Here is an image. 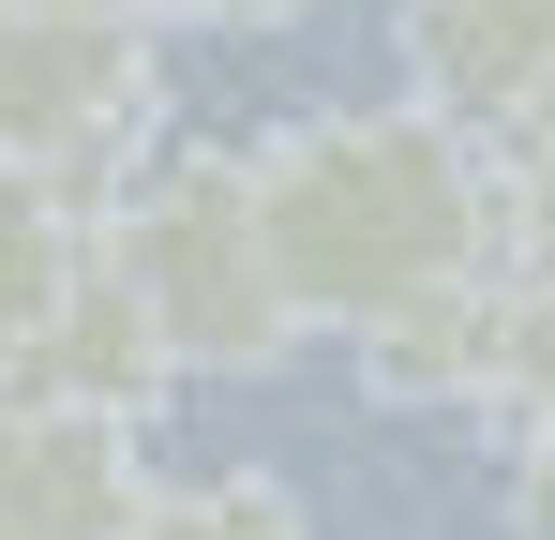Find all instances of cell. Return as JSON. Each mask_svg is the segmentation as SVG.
<instances>
[{"instance_id":"6da1fadb","label":"cell","mask_w":555,"mask_h":540,"mask_svg":"<svg viewBox=\"0 0 555 540\" xmlns=\"http://www.w3.org/2000/svg\"><path fill=\"white\" fill-rule=\"evenodd\" d=\"M256 226H271V270L300 300V331H405L465 300L480 270L526 241V195L511 166L436 120V105H315L256 151Z\"/></svg>"},{"instance_id":"7a4b0ae2","label":"cell","mask_w":555,"mask_h":540,"mask_svg":"<svg viewBox=\"0 0 555 540\" xmlns=\"http://www.w3.org/2000/svg\"><path fill=\"white\" fill-rule=\"evenodd\" d=\"M105 270L135 285V316L166 331L181 375H271L300 346V300H285L271 226H256V151H166V166H135L120 210H105Z\"/></svg>"},{"instance_id":"3957f363","label":"cell","mask_w":555,"mask_h":540,"mask_svg":"<svg viewBox=\"0 0 555 540\" xmlns=\"http://www.w3.org/2000/svg\"><path fill=\"white\" fill-rule=\"evenodd\" d=\"M151 136V46L120 15H46V0H0V166L15 180H76L120 166Z\"/></svg>"},{"instance_id":"277c9868","label":"cell","mask_w":555,"mask_h":540,"mask_svg":"<svg viewBox=\"0 0 555 540\" xmlns=\"http://www.w3.org/2000/svg\"><path fill=\"white\" fill-rule=\"evenodd\" d=\"M405 76L436 120H465L480 151L555 120V0H405Z\"/></svg>"},{"instance_id":"5b68a950","label":"cell","mask_w":555,"mask_h":540,"mask_svg":"<svg viewBox=\"0 0 555 540\" xmlns=\"http://www.w3.org/2000/svg\"><path fill=\"white\" fill-rule=\"evenodd\" d=\"M135 511H151L135 421L0 406V540H135Z\"/></svg>"},{"instance_id":"8992f818","label":"cell","mask_w":555,"mask_h":540,"mask_svg":"<svg viewBox=\"0 0 555 540\" xmlns=\"http://www.w3.org/2000/svg\"><path fill=\"white\" fill-rule=\"evenodd\" d=\"M166 375H181V360H166V331H151V316H135V285L91 256V285H76V300L46 316V346L0 375V406H76V421H135V406H151Z\"/></svg>"},{"instance_id":"52a82bcc","label":"cell","mask_w":555,"mask_h":540,"mask_svg":"<svg viewBox=\"0 0 555 540\" xmlns=\"http://www.w3.org/2000/svg\"><path fill=\"white\" fill-rule=\"evenodd\" d=\"M91 256H105V241H91V210H76L61 180H15V166H0V375L46 346V316L91 285Z\"/></svg>"},{"instance_id":"ba28073f","label":"cell","mask_w":555,"mask_h":540,"mask_svg":"<svg viewBox=\"0 0 555 540\" xmlns=\"http://www.w3.org/2000/svg\"><path fill=\"white\" fill-rule=\"evenodd\" d=\"M135 540H315L300 526V496L285 480H151V511H135Z\"/></svg>"},{"instance_id":"9c48e42d","label":"cell","mask_w":555,"mask_h":540,"mask_svg":"<svg viewBox=\"0 0 555 540\" xmlns=\"http://www.w3.org/2000/svg\"><path fill=\"white\" fill-rule=\"evenodd\" d=\"M511 195H526V226H541V241H555V120H541V136H526V166H511Z\"/></svg>"},{"instance_id":"30bf717a","label":"cell","mask_w":555,"mask_h":540,"mask_svg":"<svg viewBox=\"0 0 555 540\" xmlns=\"http://www.w3.org/2000/svg\"><path fill=\"white\" fill-rule=\"evenodd\" d=\"M526 511H541V540H555V406L526 421Z\"/></svg>"},{"instance_id":"8fae6325","label":"cell","mask_w":555,"mask_h":540,"mask_svg":"<svg viewBox=\"0 0 555 540\" xmlns=\"http://www.w3.org/2000/svg\"><path fill=\"white\" fill-rule=\"evenodd\" d=\"M46 15H120V30H135V15H166V0H46Z\"/></svg>"},{"instance_id":"7c38bea8","label":"cell","mask_w":555,"mask_h":540,"mask_svg":"<svg viewBox=\"0 0 555 540\" xmlns=\"http://www.w3.org/2000/svg\"><path fill=\"white\" fill-rule=\"evenodd\" d=\"M181 15H300V0H181Z\"/></svg>"}]
</instances>
